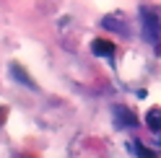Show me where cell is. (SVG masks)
I'll list each match as a JSON object with an SVG mask.
<instances>
[{
    "instance_id": "5b68a950",
    "label": "cell",
    "mask_w": 161,
    "mask_h": 158,
    "mask_svg": "<svg viewBox=\"0 0 161 158\" xmlns=\"http://www.w3.org/2000/svg\"><path fill=\"white\" fill-rule=\"evenodd\" d=\"M146 124H148L153 132H161V109H151V112L146 114Z\"/></svg>"
},
{
    "instance_id": "277c9868",
    "label": "cell",
    "mask_w": 161,
    "mask_h": 158,
    "mask_svg": "<svg viewBox=\"0 0 161 158\" xmlns=\"http://www.w3.org/2000/svg\"><path fill=\"white\" fill-rule=\"evenodd\" d=\"M8 70H11V78H13V81L24 83V86H29V88H34V81H31V78L26 75V70H24V67L18 65V62H13L11 67H8Z\"/></svg>"
},
{
    "instance_id": "52a82bcc",
    "label": "cell",
    "mask_w": 161,
    "mask_h": 158,
    "mask_svg": "<svg viewBox=\"0 0 161 158\" xmlns=\"http://www.w3.org/2000/svg\"><path fill=\"white\" fill-rule=\"evenodd\" d=\"M3 122H5V109L0 106V124H3Z\"/></svg>"
},
{
    "instance_id": "6da1fadb",
    "label": "cell",
    "mask_w": 161,
    "mask_h": 158,
    "mask_svg": "<svg viewBox=\"0 0 161 158\" xmlns=\"http://www.w3.org/2000/svg\"><path fill=\"white\" fill-rule=\"evenodd\" d=\"M140 24H143V36L148 39L151 44H158L161 42V24H158V18L153 11H140Z\"/></svg>"
},
{
    "instance_id": "ba28073f",
    "label": "cell",
    "mask_w": 161,
    "mask_h": 158,
    "mask_svg": "<svg viewBox=\"0 0 161 158\" xmlns=\"http://www.w3.org/2000/svg\"><path fill=\"white\" fill-rule=\"evenodd\" d=\"M158 140H161V137H158Z\"/></svg>"
},
{
    "instance_id": "3957f363",
    "label": "cell",
    "mask_w": 161,
    "mask_h": 158,
    "mask_svg": "<svg viewBox=\"0 0 161 158\" xmlns=\"http://www.w3.org/2000/svg\"><path fill=\"white\" fill-rule=\"evenodd\" d=\"M114 117H117L119 127H135V117L130 114L127 106H114Z\"/></svg>"
},
{
    "instance_id": "7a4b0ae2",
    "label": "cell",
    "mask_w": 161,
    "mask_h": 158,
    "mask_svg": "<svg viewBox=\"0 0 161 158\" xmlns=\"http://www.w3.org/2000/svg\"><path fill=\"white\" fill-rule=\"evenodd\" d=\"M91 52L99 55V57H112L114 55V44L107 42V39H94L91 42Z\"/></svg>"
},
{
    "instance_id": "8992f818",
    "label": "cell",
    "mask_w": 161,
    "mask_h": 158,
    "mask_svg": "<svg viewBox=\"0 0 161 158\" xmlns=\"http://www.w3.org/2000/svg\"><path fill=\"white\" fill-rule=\"evenodd\" d=\"M104 29H117V31H122V34H127V29H125V24L122 21H119V18H112V16H107L104 18Z\"/></svg>"
}]
</instances>
